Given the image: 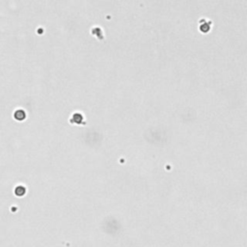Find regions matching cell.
<instances>
[{
	"mask_svg": "<svg viewBox=\"0 0 247 247\" xmlns=\"http://www.w3.org/2000/svg\"><path fill=\"white\" fill-rule=\"evenodd\" d=\"M15 192L18 196H22V195H24V193H25V188H24L23 186H18V187L16 188Z\"/></svg>",
	"mask_w": 247,
	"mask_h": 247,
	"instance_id": "2",
	"label": "cell"
},
{
	"mask_svg": "<svg viewBox=\"0 0 247 247\" xmlns=\"http://www.w3.org/2000/svg\"><path fill=\"white\" fill-rule=\"evenodd\" d=\"M15 118L18 121H22L25 119V112L23 110H18L15 113Z\"/></svg>",
	"mask_w": 247,
	"mask_h": 247,
	"instance_id": "1",
	"label": "cell"
}]
</instances>
